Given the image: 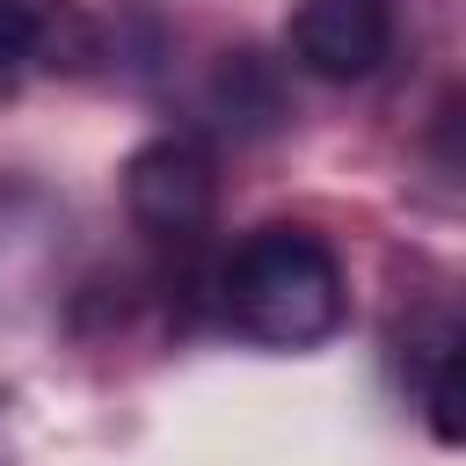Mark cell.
I'll list each match as a JSON object with an SVG mask.
<instances>
[{
  "instance_id": "cell-1",
  "label": "cell",
  "mask_w": 466,
  "mask_h": 466,
  "mask_svg": "<svg viewBox=\"0 0 466 466\" xmlns=\"http://www.w3.org/2000/svg\"><path fill=\"white\" fill-rule=\"evenodd\" d=\"M211 306L233 335H248L262 350H313L342 328L350 284H342V262L320 233L255 226L211 269Z\"/></svg>"
},
{
  "instance_id": "cell-2",
  "label": "cell",
  "mask_w": 466,
  "mask_h": 466,
  "mask_svg": "<svg viewBox=\"0 0 466 466\" xmlns=\"http://www.w3.org/2000/svg\"><path fill=\"white\" fill-rule=\"evenodd\" d=\"M124 211H131V226H138L160 255L189 262V255L204 248L211 218H218V167H211V146L189 138V131L146 138V146L124 160Z\"/></svg>"
},
{
  "instance_id": "cell-3",
  "label": "cell",
  "mask_w": 466,
  "mask_h": 466,
  "mask_svg": "<svg viewBox=\"0 0 466 466\" xmlns=\"http://www.w3.org/2000/svg\"><path fill=\"white\" fill-rule=\"evenodd\" d=\"M284 51L313 80H371L393 58V0H299Z\"/></svg>"
},
{
  "instance_id": "cell-4",
  "label": "cell",
  "mask_w": 466,
  "mask_h": 466,
  "mask_svg": "<svg viewBox=\"0 0 466 466\" xmlns=\"http://www.w3.org/2000/svg\"><path fill=\"white\" fill-rule=\"evenodd\" d=\"M102 51L95 22L66 0H0V73H80Z\"/></svg>"
},
{
  "instance_id": "cell-5",
  "label": "cell",
  "mask_w": 466,
  "mask_h": 466,
  "mask_svg": "<svg viewBox=\"0 0 466 466\" xmlns=\"http://www.w3.org/2000/svg\"><path fill=\"white\" fill-rule=\"evenodd\" d=\"M218 109H226V116H240L248 131H262V124H277V116H284L277 80L262 73V58H255V51H233V58H226V73H218Z\"/></svg>"
}]
</instances>
